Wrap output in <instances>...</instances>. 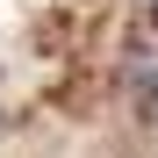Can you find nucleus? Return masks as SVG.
<instances>
[{"mask_svg": "<svg viewBox=\"0 0 158 158\" xmlns=\"http://www.w3.org/2000/svg\"><path fill=\"white\" fill-rule=\"evenodd\" d=\"M129 86L158 108V50H151V58H129Z\"/></svg>", "mask_w": 158, "mask_h": 158, "instance_id": "obj_1", "label": "nucleus"}]
</instances>
